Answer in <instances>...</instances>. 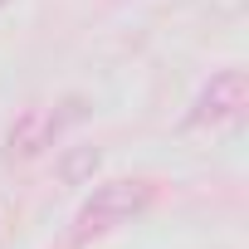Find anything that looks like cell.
Here are the masks:
<instances>
[{"instance_id": "6da1fadb", "label": "cell", "mask_w": 249, "mask_h": 249, "mask_svg": "<svg viewBox=\"0 0 249 249\" xmlns=\"http://www.w3.org/2000/svg\"><path fill=\"white\" fill-rule=\"evenodd\" d=\"M147 205H152V181H112V186H98L78 205V215H73V239L88 244V239H98V234H107L117 225H127Z\"/></svg>"}, {"instance_id": "7a4b0ae2", "label": "cell", "mask_w": 249, "mask_h": 249, "mask_svg": "<svg viewBox=\"0 0 249 249\" xmlns=\"http://www.w3.org/2000/svg\"><path fill=\"white\" fill-rule=\"evenodd\" d=\"M249 103V73L244 69H220L191 103L186 112V127H225V122H234Z\"/></svg>"}, {"instance_id": "3957f363", "label": "cell", "mask_w": 249, "mask_h": 249, "mask_svg": "<svg viewBox=\"0 0 249 249\" xmlns=\"http://www.w3.org/2000/svg\"><path fill=\"white\" fill-rule=\"evenodd\" d=\"M78 117V103H64V112L54 107H30L15 127H10V157H39L44 147H54V137Z\"/></svg>"}, {"instance_id": "277c9868", "label": "cell", "mask_w": 249, "mask_h": 249, "mask_svg": "<svg viewBox=\"0 0 249 249\" xmlns=\"http://www.w3.org/2000/svg\"><path fill=\"white\" fill-rule=\"evenodd\" d=\"M98 147H73V152H64V161H59V176L69 181V186H83L93 171H98Z\"/></svg>"}]
</instances>
